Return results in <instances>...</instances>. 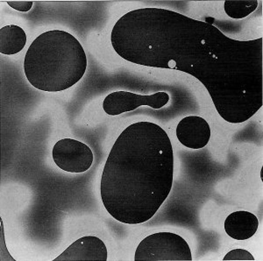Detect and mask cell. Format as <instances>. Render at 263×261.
<instances>
[{"label":"cell","instance_id":"obj_1","mask_svg":"<svg viewBox=\"0 0 263 261\" xmlns=\"http://www.w3.org/2000/svg\"><path fill=\"white\" fill-rule=\"evenodd\" d=\"M111 43L129 63L194 76L228 123H244L262 107V37L231 39L208 22L146 7L118 19Z\"/></svg>","mask_w":263,"mask_h":261},{"label":"cell","instance_id":"obj_2","mask_svg":"<svg viewBox=\"0 0 263 261\" xmlns=\"http://www.w3.org/2000/svg\"><path fill=\"white\" fill-rule=\"evenodd\" d=\"M174 151L167 132L141 121L127 126L117 138L102 173L104 207L126 225L147 222L171 194Z\"/></svg>","mask_w":263,"mask_h":261},{"label":"cell","instance_id":"obj_3","mask_svg":"<svg viewBox=\"0 0 263 261\" xmlns=\"http://www.w3.org/2000/svg\"><path fill=\"white\" fill-rule=\"evenodd\" d=\"M87 56L71 33L51 30L37 37L25 55V75L31 85L46 92L68 90L86 72Z\"/></svg>","mask_w":263,"mask_h":261},{"label":"cell","instance_id":"obj_4","mask_svg":"<svg viewBox=\"0 0 263 261\" xmlns=\"http://www.w3.org/2000/svg\"><path fill=\"white\" fill-rule=\"evenodd\" d=\"M135 260L192 261V250L179 235L162 231L147 236L139 244Z\"/></svg>","mask_w":263,"mask_h":261},{"label":"cell","instance_id":"obj_5","mask_svg":"<svg viewBox=\"0 0 263 261\" xmlns=\"http://www.w3.org/2000/svg\"><path fill=\"white\" fill-rule=\"evenodd\" d=\"M52 155L58 168L75 174L89 170L94 159L90 147L81 141L70 138L57 141L53 147Z\"/></svg>","mask_w":263,"mask_h":261},{"label":"cell","instance_id":"obj_6","mask_svg":"<svg viewBox=\"0 0 263 261\" xmlns=\"http://www.w3.org/2000/svg\"><path fill=\"white\" fill-rule=\"evenodd\" d=\"M168 101L170 95L164 91L144 96L120 90L106 96L103 102V110L110 116H119L125 112L135 111L142 105L159 110L167 105Z\"/></svg>","mask_w":263,"mask_h":261},{"label":"cell","instance_id":"obj_7","mask_svg":"<svg viewBox=\"0 0 263 261\" xmlns=\"http://www.w3.org/2000/svg\"><path fill=\"white\" fill-rule=\"evenodd\" d=\"M177 138L180 143L191 149H202L209 143L212 131L208 122L199 116L183 117L177 126Z\"/></svg>","mask_w":263,"mask_h":261},{"label":"cell","instance_id":"obj_8","mask_svg":"<svg viewBox=\"0 0 263 261\" xmlns=\"http://www.w3.org/2000/svg\"><path fill=\"white\" fill-rule=\"evenodd\" d=\"M107 258V248L99 237L84 236L52 261H106Z\"/></svg>","mask_w":263,"mask_h":261},{"label":"cell","instance_id":"obj_9","mask_svg":"<svg viewBox=\"0 0 263 261\" xmlns=\"http://www.w3.org/2000/svg\"><path fill=\"white\" fill-rule=\"evenodd\" d=\"M224 231L229 237L235 240H247L257 232L259 220L254 214L238 210L228 215L224 220Z\"/></svg>","mask_w":263,"mask_h":261},{"label":"cell","instance_id":"obj_10","mask_svg":"<svg viewBox=\"0 0 263 261\" xmlns=\"http://www.w3.org/2000/svg\"><path fill=\"white\" fill-rule=\"evenodd\" d=\"M27 44V33L22 27L8 25L0 29V53L12 55L22 51Z\"/></svg>","mask_w":263,"mask_h":261},{"label":"cell","instance_id":"obj_11","mask_svg":"<svg viewBox=\"0 0 263 261\" xmlns=\"http://www.w3.org/2000/svg\"><path fill=\"white\" fill-rule=\"evenodd\" d=\"M256 0H227L224 1V9L228 17L233 19H241L257 9Z\"/></svg>","mask_w":263,"mask_h":261},{"label":"cell","instance_id":"obj_12","mask_svg":"<svg viewBox=\"0 0 263 261\" xmlns=\"http://www.w3.org/2000/svg\"><path fill=\"white\" fill-rule=\"evenodd\" d=\"M223 260H254V257L251 252L244 249H233L228 252Z\"/></svg>","mask_w":263,"mask_h":261},{"label":"cell","instance_id":"obj_13","mask_svg":"<svg viewBox=\"0 0 263 261\" xmlns=\"http://www.w3.org/2000/svg\"><path fill=\"white\" fill-rule=\"evenodd\" d=\"M6 3L9 5L12 9L21 12H29L33 6V1H27V0H18V1L12 0V1H6Z\"/></svg>","mask_w":263,"mask_h":261}]
</instances>
